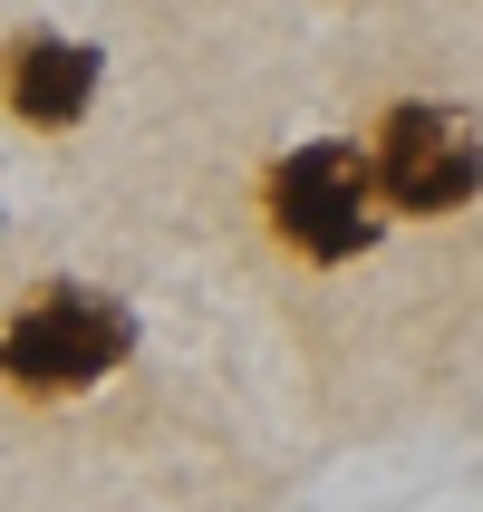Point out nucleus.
Masks as SVG:
<instances>
[{
    "mask_svg": "<svg viewBox=\"0 0 483 512\" xmlns=\"http://www.w3.org/2000/svg\"><path fill=\"white\" fill-rule=\"evenodd\" d=\"M136 358V310L97 281H49L0 329V387L29 406H68Z\"/></svg>",
    "mask_w": 483,
    "mask_h": 512,
    "instance_id": "nucleus-1",
    "label": "nucleus"
},
{
    "mask_svg": "<svg viewBox=\"0 0 483 512\" xmlns=\"http://www.w3.org/2000/svg\"><path fill=\"white\" fill-rule=\"evenodd\" d=\"M261 213L310 271H339V261H368L387 213H377V184H368V145L348 136H300L290 155H271L261 174Z\"/></svg>",
    "mask_w": 483,
    "mask_h": 512,
    "instance_id": "nucleus-2",
    "label": "nucleus"
},
{
    "mask_svg": "<svg viewBox=\"0 0 483 512\" xmlns=\"http://www.w3.org/2000/svg\"><path fill=\"white\" fill-rule=\"evenodd\" d=\"M368 184L387 223H445L483 194V116L455 97H397L368 136Z\"/></svg>",
    "mask_w": 483,
    "mask_h": 512,
    "instance_id": "nucleus-3",
    "label": "nucleus"
},
{
    "mask_svg": "<svg viewBox=\"0 0 483 512\" xmlns=\"http://www.w3.org/2000/svg\"><path fill=\"white\" fill-rule=\"evenodd\" d=\"M97 87H107V49L68 39V29H20L10 58H0V107L20 126H49V136L97 107Z\"/></svg>",
    "mask_w": 483,
    "mask_h": 512,
    "instance_id": "nucleus-4",
    "label": "nucleus"
},
{
    "mask_svg": "<svg viewBox=\"0 0 483 512\" xmlns=\"http://www.w3.org/2000/svg\"><path fill=\"white\" fill-rule=\"evenodd\" d=\"M0 232H10V213H0Z\"/></svg>",
    "mask_w": 483,
    "mask_h": 512,
    "instance_id": "nucleus-5",
    "label": "nucleus"
}]
</instances>
